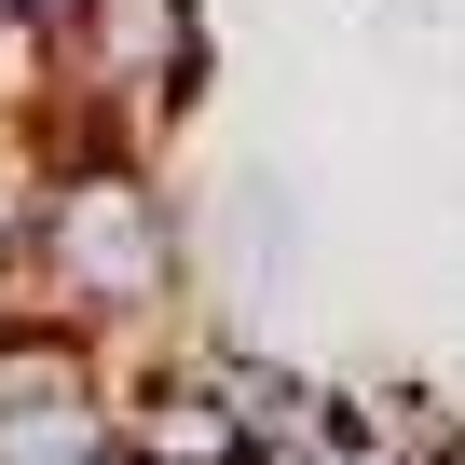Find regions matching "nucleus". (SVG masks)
Returning <instances> with one entry per match:
<instances>
[{
    "instance_id": "4",
    "label": "nucleus",
    "mask_w": 465,
    "mask_h": 465,
    "mask_svg": "<svg viewBox=\"0 0 465 465\" xmlns=\"http://www.w3.org/2000/svg\"><path fill=\"white\" fill-rule=\"evenodd\" d=\"M83 15H96V0H15V28H28V42H69Z\"/></svg>"
},
{
    "instance_id": "5",
    "label": "nucleus",
    "mask_w": 465,
    "mask_h": 465,
    "mask_svg": "<svg viewBox=\"0 0 465 465\" xmlns=\"http://www.w3.org/2000/svg\"><path fill=\"white\" fill-rule=\"evenodd\" d=\"M15 137H28V124H15V110H0V151H15Z\"/></svg>"
},
{
    "instance_id": "3",
    "label": "nucleus",
    "mask_w": 465,
    "mask_h": 465,
    "mask_svg": "<svg viewBox=\"0 0 465 465\" xmlns=\"http://www.w3.org/2000/svg\"><path fill=\"white\" fill-rule=\"evenodd\" d=\"M124 465H261L247 411L192 370V329L151 342V356H124Z\"/></svg>"
},
{
    "instance_id": "2",
    "label": "nucleus",
    "mask_w": 465,
    "mask_h": 465,
    "mask_svg": "<svg viewBox=\"0 0 465 465\" xmlns=\"http://www.w3.org/2000/svg\"><path fill=\"white\" fill-rule=\"evenodd\" d=\"M205 83V15L192 0H96L69 42H42L28 151H151Z\"/></svg>"
},
{
    "instance_id": "6",
    "label": "nucleus",
    "mask_w": 465,
    "mask_h": 465,
    "mask_svg": "<svg viewBox=\"0 0 465 465\" xmlns=\"http://www.w3.org/2000/svg\"><path fill=\"white\" fill-rule=\"evenodd\" d=\"M438 465H465V438H451V451H438Z\"/></svg>"
},
{
    "instance_id": "1",
    "label": "nucleus",
    "mask_w": 465,
    "mask_h": 465,
    "mask_svg": "<svg viewBox=\"0 0 465 465\" xmlns=\"http://www.w3.org/2000/svg\"><path fill=\"white\" fill-rule=\"evenodd\" d=\"M192 288V205L151 178V151H28L15 178V315L83 329L96 356L178 342Z\"/></svg>"
}]
</instances>
